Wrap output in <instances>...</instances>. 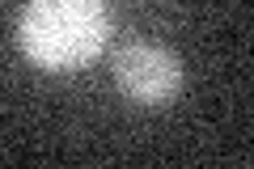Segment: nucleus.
Wrapping results in <instances>:
<instances>
[{
  "label": "nucleus",
  "mask_w": 254,
  "mask_h": 169,
  "mask_svg": "<svg viewBox=\"0 0 254 169\" xmlns=\"http://www.w3.org/2000/svg\"><path fill=\"white\" fill-rule=\"evenodd\" d=\"M26 59L43 72H76L110 43V13L102 0H30L17 26Z\"/></svg>",
  "instance_id": "obj_1"
},
{
  "label": "nucleus",
  "mask_w": 254,
  "mask_h": 169,
  "mask_svg": "<svg viewBox=\"0 0 254 169\" xmlns=\"http://www.w3.org/2000/svg\"><path fill=\"white\" fill-rule=\"evenodd\" d=\"M115 80L119 89L140 106H161L174 102L182 89V63L174 51L153 43H131L115 55Z\"/></svg>",
  "instance_id": "obj_2"
}]
</instances>
